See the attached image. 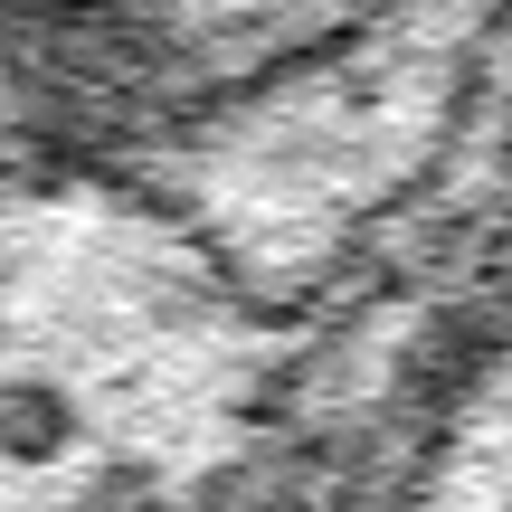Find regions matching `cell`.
I'll list each match as a JSON object with an SVG mask.
<instances>
[{
    "label": "cell",
    "instance_id": "7a4b0ae2",
    "mask_svg": "<svg viewBox=\"0 0 512 512\" xmlns=\"http://www.w3.org/2000/svg\"><path fill=\"white\" fill-rule=\"evenodd\" d=\"M67 512H181L162 484V465H133V456H105L95 475H76Z\"/></svg>",
    "mask_w": 512,
    "mask_h": 512
},
{
    "label": "cell",
    "instance_id": "6da1fadb",
    "mask_svg": "<svg viewBox=\"0 0 512 512\" xmlns=\"http://www.w3.org/2000/svg\"><path fill=\"white\" fill-rule=\"evenodd\" d=\"M76 446H86V408H76V389L48 380V370H10V380H0V465L48 475V465L76 456Z\"/></svg>",
    "mask_w": 512,
    "mask_h": 512
}]
</instances>
